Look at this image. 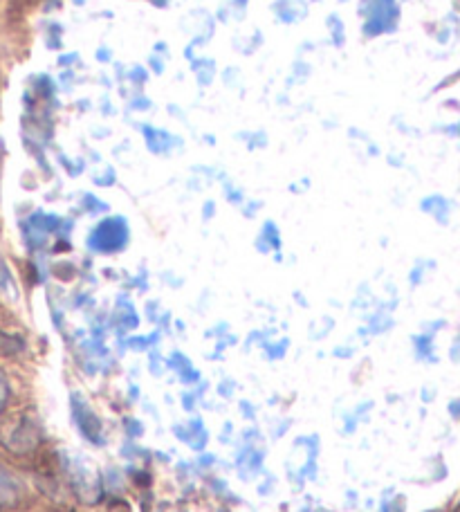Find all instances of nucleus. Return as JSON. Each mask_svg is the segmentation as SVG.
Segmentation results:
<instances>
[{
  "instance_id": "obj_1",
  "label": "nucleus",
  "mask_w": 460,
  "mask_h": 512,
  "mask_svg": "<svg viewBox=\"0 0 460 512\" xmlns=\"http://www.w3.org/2000/svg\"><path fill=\"white\" fill-rule=\"evenodd\" d=\"M0 443L12 454H32L39 445V425L27 414L7 420L0 429Z\"/></svg>"
},
{
  "instance_id": "obj_2",
  "label": "nucleus",
  "mask_w": 460,
  "mask_h": 512,
  "mask_svg": "<svg viewBox=\"0 0 460 512\" xmlns=\"http://www.w3.org/2000/svg\"><path fill=\"white\" fill-rule=\"evenodd\" d=\"M68 474H70L72 486L77 490V495L84 501H88V504H95L101 495V483H99L97 470L92 468L88 461H79L70 465Z\"/></svg>"
},
{
  "instance_id": "obj_3",
  "label": "nucleus",
  "mask_w": 460,
  "mask_h": 512,
  "mask_svg": "<svg viewBox=\"0 0 460 512\" xmlns=\"http://www.w3.org/2000/svg\"><path fill=\"white\" fill-rule=\"evenodd\" d=\"M124 241H126V227L124 223L119 225V221L101 223L95 236H92V245L101 252H113L119 248V245H124Z\"/></svg>"
},
{
  "instance_id": "obj_4",
  "label": "nucleus",
  "mask_w": 460,
  "mask_h": 512,
  "mask_svg": "<svg viewBox=\"0 0 460 512\" xmlns=\"http://www.w3.org/2000/svg\"><path fill=\"white\" fill-rule=\"evenodd\" d=\"M18 492H21V488H18L16 479L5 468H0V508L14 506L18 501Z\"/></svg>"
},
{
  "instance_id": "obj_5",
  "label": "nucleus",
  "mask_w": 460,
  "mask_h": 512,
  "mask_svg": "<svg viewBox=\"0 0 460 512\" xmlns=\"http://www.w3.org/2000/svg\"><path fill=\"white\" fill-rule=\"evenodd\" d=\"M21 342L16 340V337H12V335H7V333H3L0 331V355H12V353H18L21 351Z\"/></svg>"
},
{
  "instance_id": "obj_6",
  "label": "nucleus",
  "mask_w": 460,
  "mask_h": 512,
  "mask_svg": "<svg viewBox=\"0 0 460 512\" xmlns=\"http://www.w3.org/2000/svg\"><path fill=\"white\" fill-rule=\"evenodd\" d=\"M7 400H9V382L3 373H0V416H3V411L7 407Z\"/></svg>"
},
{
  "instance_id": "obj_7",
  "label": "nucleus",
  "mask_w": 460,
  "mask_h": 512,
  "mask_svg": "<svg viewBox=\"0 0 460 512\" xmlns=\"http://www.w3.org/2000/svg\"><path fill=\"white\" fill-rule=\"evenodd\" d=\"M7 288H12V277H9L7 265L3 263V259H0V290H7Z\"/></svg>"
}]
</instances>
